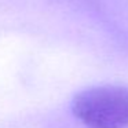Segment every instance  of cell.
<instances>
[{
  "mask_svg": "<svg viewBox=\"0 0 128 128\" xmlns=\"http://www.w3.org/2000/svg\"><path fill=\"white\" fill-rule=\"evenodd\" d=\"M72 113L88 128H128V87L94 86L77 92Z\"/></svg>",
  "mask_w": 128,
  "mask_h": 128,
  "instance_id": "obj_1",
  "label": "cell"
}]
</instances>
